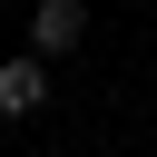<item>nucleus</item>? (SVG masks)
Masks as SVG:
<instances>
[{"label":"nucleus","instance_id":"f257e3e1","mask_svg":"<svg viewBox=\"0 0 157 157\" xmlns=\"http://www.w3.org/2000/svg\"><path fill=\"white\" fill-rule=\"evenodd\" d=\"M78 29H88V0H39V10H29V49H39V59H69Z\"/></svg>","mask_w":157,"mask_h":157},{"label":"nucleus","instance_id":"f03ea898","mask_svg":"<svg viewBox=\"0 0 157 157\" xmlns=\"http://www.w3.org/2000/svg\"><path fill=\"white\" fill-rule=\"evenodd\" d=\"M49 98V59L39 49H20V59H0V118H29Z\"/></svg>","mask_w":157,"mask_h":157}]
</instances>
